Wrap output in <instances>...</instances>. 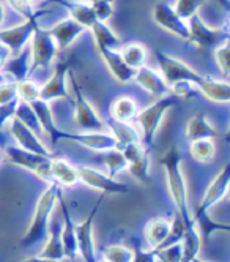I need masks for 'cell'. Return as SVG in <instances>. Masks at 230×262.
Wrapping results in <instances>:
<instances>
[{
  "label": "cell",
  "mask_w": 230,
  "mask_h": 262,
  "mask_svg": "<svg viewBox=\"0 0 230 262\" xmlns=\"http://www.w3.org/2000/svg\"><path fill=\"white\" fill-rule=\"evenodd\" d=\"M164 177L166 186L170 194L172 202L175 204L177 213L188 223L194 221L193 212L189 207V194H188V185L183 174V155L177 145H172L169 150L159 160Z\"/></svg>",
  "instance_id": "1"
},
{
  "label": "cell",
  "mask_w": 230,
  "mask_h": 262,
  "mask_svg": "<svg viewBox=\"0 0 230 262\" xmlns=\"http://www.w3.org/2000/svg\"><path fill=\"white\" fill-rule=\"evenodd\" d=\"M60 193L62 190L59 185L54 182L48 183L46 190L36 201L30 226L22 235L21 242H19V247L21 248H32L40 245V243H44L51 226V215L55 209V205L59 204Z\"/></svg>",
  "instance_id": "2"
},
{
  "label": "cell",
  "mask_w": 230,
  "mask_h": 262,
  "mask_svg": "<svg viewBox=\"0 0 230 262\" xmlns=\"http://www.w3.org/2000/svg\"><path fill=\"white\" fill-rule=\"evenodd\" d=\"M178 103H180V100L175 95L167 93V95H164L161 98H155V101L139 111L134 123L137 126L141 142L144 144L147 150H150L153 144H155L156 136L164 123L166 114L170 109H174Z\"/></svg>",
  "instance_id": "3"
},
{
  "label": "cell",
  "mask_w": 230,
  "mask_h": 262,
  "mask_svg": "<svg viewBox=\"0 0 230 262\" xmlns=\"http://www.w3.org/2000/svg\"><path fill=\"white\" fill-rule=\"evenodd\" d=\"M71 85L74 90V114H73V122L78 131H104L109 129L107 122L100 116V112L97 111L90 100L85 97V93L79 87L78 81L70 74Z\"/></svg>",
  "instance_id": "4"
},
{
  "label": "cell",
  "mask_w": 230,
  "mask_h": 262,
  "mask_svg": "<svg viewBox=\"0 0 230 262\" xmlns=\"http://www.w3.org/2000/svg\"><path fill=\"white\" fill-rule=\"evenodd\" d=\"M156 60H158V71L161 73V76L164 78L169 87L178 82H191L194 85H199L203 78V74H200L185 60L174 57L170 54H166L163 51H156Z\"/></svg>",
  "instance_id": "5"
},
{
  "label": "cell",
  "mask_w": 230,
  "mask_h": 262,
  "mask_svg": "<svg viewBox=\"0 0 230 262\" xmlns=\"http://www.w3.org/2000/svg\"><path fill=\"white\" fill-rule=\"evenodd\" d=\"M40 16L41 13L32 11L26 16V19L21 24L13 26L10 29H0V46L5 48L10 55L22 52L30 45L35 30L40 27L38 26Z\"/></svg>",
  "instance_id": "6"
},
{
  "label": "cell",
  "mask_w": 230,
  "mask_h": 262,
  "mask_svg": "<svg viewBox=\"0 0 230 262\" xmlns=\"http://www.w3.org/2000/svg\"><path fill=\"white\" fill-rule=\"evenodd\" d=\"M189 43H193L200 51H210L228 40V27H212L208 26L200 14H194L188 19Z\"/></svg>",
  "instance_id": "7"
},
{
  "label": "cell",
  "mask_w": 230,
  "mask_h": 262,
  "mask_svg": "<svg viewBox=\"0 0 230 262\" xmlns=\"http://www.w3.org/2000/svg\"><path fill=\"white\" fill-rule=\"evenodd\" d=\"M29 49H30V74L36 70L51 67L60 51L55 40L52 38L49 29H43V27H38L35 30Z\"/></svg>",
  "instance_id": "8"
},
{
  "label": "cell",
  "mask_w": 230,
  "mask_h": 262,
  "mask_svg": "<svg viewBox=\"0 0 230 262\" xmlns=\"http://www.w3.org/2000/svg\"><path fill=\"white\" fill-rule=\"evenodd\" d=\"M4 157H7L10 163L22 167L26 171H30L40 180H44L46 183H52L51 158L30 154L27 150H22V148L17 145H8L4 150Z\"/></svg>",
  "instance_id": "9"
},
{
  "label": "cell",
  "mask_w": 230,
  "mask_h": 262,
  "mask_svg": "<svg viewBox=\"0 0 230 262\" xmlns=\"http://www.w3.org/2000/svg\"><path fill=\"white\" fill-rule=\"evenodd\" d=\"M228 183H230V167H228V164H224L222 169L213 177V180L210 182L206 190L203 191V196L199 201L197 207L193 213L194 220H199V218L208 215L210 210H212L216 204H219L227 196Z\"/></svg>",
  "instance_id": "10"
},
{
  "label": "cell",
  "mask_w": 230,
  "mask_h": 262,
  "mask_svg": "<svg viewBox=\"0 0 230 262\" xmlns=\"http://www.w3.org/2000/svg\"><path fill=\"white\" fill-rule=\"evenodd\" d=\"M104 196L98 199L95 207L90 210V213L82 220L81 223H74V234H76V243H78V254L82 262H97V254H95V238H93V229H95V218L101 207Z\"/></svg>",
  "instance_id": "11"
},
{
  "label": "cell",
  "mask_w": 230,
  "mask_h": 262,
  "mask_svg": "<svg viewBox=\"0 0 230 262\" xmlns=\"http://www.w3.org/2000/svg\"><path fill=\"white\" fill-rule=\"evenodd\" d=\"M79 183L87 185L88 188L100 191L103 196L106 194H125L129 191L128 185L110 177L107 172L95 169L90 166H78Z\"/></svg>",
  "instance_id": "12"
},
{
  "label": "cell",
  "mask_w": 230,
  "mask_h": 262,
  "mask_svg": "<svg viewBox=\"0 0 230 262\" xmlns=\"http://www.w3.org/2000/svg\"><path fill=\"white\" fill-rule=\"evenodd\" d=\"M7 126L10 129L11 138L16 141V145L21 147L22 150H27L30 154H35V155L48 157V158L54 157V154L51 152V148L43 142V139L40 136H38V133H35L32 128H29L26 123H22L19 119L13 117L8 122Z\"/></svg>",
  "instance_id": "13"
},
{
  "label": "cell",
  "mask_w": 230,
  "mask_h": 262,
  "mask_svg": "<svg viewBox=\"0 0 230 262\" xmlns=\"http://www.w3.org/2000/svg\"><path fill=\"white\" fill-rule=\"evenodd\" d=\"M151 17H153V23L159 26L163 30L169 32L170 35L177 36V38H180L183 41H189L188 21L180 17L170 4L158 2L151 10Z\"/></svg>",
  "instance_id": "14"
},
{
  "label": "cell",
  "mask_w": 230,
  "mask_h": 262,
  "mask_svg": "<svg viewBox=\"0 0 230 262\" xmlns=\"http://www.w3.org/2000/svg\"><path fill=\"white\" fill-rule=\"evenodd\" d=\"M71 73V63L70 62H59L55 63L54 73L51 74V78L41 85L40 89V98L52 103L68 98V76Z\"/></svg>",
  "instance_id": "15"
},
{
  "label": "cell",
  "mask_w": 230,
  "mask_h": 262,
  "mask_svg": "<svg viewBox=\"0 0 230 262\" xmlns=\"http://www.w3.org/2000/svg\"><path fill=\"white\" fill-rule=\"evenodd\" d=\"M68 141H73L85 147L87 150L95 154H103L112 148H117L119 142L109 129L104 131H76L68 135Z\"/></svg>",
  "instance_id": "16"
},
{
  "label": "cell",
  "mask_w": 230,
  "mask_h": 262,
  "mask_svg": "<svg viewBox=\"0 0 230 262\" xmlns=\"http://www.w3.org/2000/svg\"><path fill=\"white\" fill-rule=\"evenodd\" d=\"M30 107L35 112L38 125H40V128H41V133H44L52 144H57V142H60L63 139L68 141L70 133H68V131H63L62 128H59V125H57L54 111L51 107V103L40 98V100L30 103Z\"/></svg>",
  "instance_id": "17"
},
{
  "label": "cell",
  "mask_w": 230,
  "mask_h": 262,
  "mask_svg": "<svg viewBox=\"0 0 230 262\" xmlns=\"http://www.w3.org/2000/svg\"><path fill=\"white\" fill-rule=\"evenodd\" d=\"M132 81L136 82L142 90H145L148 95L155 97V98H161L169 93V85L166 84L164 78L161 76V73L150 65H144L139 70L134 71Z\"/></svg>",
  "instance_id": "18"
},
{
  "label": "cell",
  "mask_w": 230,
  "mask_h": 262,
  "mask_svg": "<svg viewBox=\"0 0 230 262\" xmlns=\"http://www.w3.org/2000/svg\"><path fill=\"white\" fill-rule=\"evenodd\" d=\"M97 52L101 57L103 63L112 74V78L119 84H129L134 78V70L129 68L119 52V49H109V48H97Z\"/></svg>",
  "instance_id": "19"
},
{
  "label": "cell",
  "mask_w": 230,
  "mask_h": 262,
  "mask_svg": "<svg viewBox=\"0 0 230 262\" xmlns=\"http://www.w3.org/2000/svg\"><path fill=\"white\" fill-rule=\"evenodd\" d=\"M85 30L87 29L84 26H81L78 21H74L70 16L63 17L62 21H59L54 27L49 29L52 38L55 40V43L60 51L74 45L76 41H78V38H81V36L85 33Z\"/></svg>",
  "instance_id": "20"
},
{
  "label": "cell",
  "mask_w": 230,
  "mask_h": 262,
  "mask_svg": "<svg viewBox=\"0 0 230 262\" xmlns=\"http://www.w3.org/2000/svg\"><path fill=\"white\" fill-rule=\"evenodd\" d=\"M199 93L215 104H228L230 101V84L228 79H216L213 76H206L203 74V78L200 84L197 85Z\"/></svg>",
  "instance_id": "21"
},
{
  "label": "cell",
  "mask_w": 230,
  "mask_h": 262,
  "mask_svg": "<svg viewBox=\"0 0 230 262\" xmlns=\"http://www.w3.org/2000/svg\"><path fill=\"white\" fill-rule=\"evenodd\" d=\"M51 177L52 182L63 188H73L79 183L78 166L63 157L51 158Z\"/></svg>",
  "instance_id": "22"
},
{
  "label": "cell",
  "mask_w": 230,
  "mask_h": 262,
  "mask_svg": "<svg viewBox=\"0 0 230 262\" xmlns=\"http://www.w3.org/2000/svg\"><path fill=\"white\" fill-rule=\"evenodd\" d=\"M141 111L137 100L129 95L117 97L109 106V116L112 122L119 123H134Z\"/></svg>",
  "instance_id": "23"
},
{
  "label": "cell",
  "mask_w": 230,
  "mask_h": 262,
  "mask_svg": "<svg viewBox=\"0 0 230 262\" xmlns=\"http://www.w3.org/2000/svg\"><path fill=\"white\" fill-rule=\"evenodd\" d=\"M59 204L62 207V243H63V253H65V259L68 260H78L79 254H78V243H76V234H74V221L73 216L66 207V202L60 193L59 198Z\"/></svg>",
  "instance_id": "24"
},
{
  "label": "cell",
  "mask_w": 230,
  "mask_h": 262,
  "mask_svg": "<svg viewBox=\"0 0 230 262\" xmlns=\"http://www.w3.org/2000/svg\"><path fill=\"white\" fill-rule=\"evenodd\" d=\"M185 136L188 142L200 141V139H216L219 136L216 126L212 123L205 114H196L186 122Z\"/></svg>",
  "instance_id": "25"
},
{
  "label": "cell",
  "mask_w": 230,
  "mask_h": 262,
  "mask_svg": "<svg viewBox=\"0 0 230 262\" xmlns=\"http://www.w3.org/2000/svg\"><path fill=\"white\" fill-rule=\"evenodd\" d=\"M170 228L172 221L163 216H155L147 221L144 228V238L148 243L150 250H158L164 245L170 234Z\"/></svg>",
  "instance_id": "26"
},
{
  "label": "cell",
  "mask_w": 230,
  "mask_h": 262,
  "mask_svg": "<svg viewBox=\"0 0 230 262\" xmlns=\"http://www.w3.org/2000/svg\"><path fill=\"white\" fill-rule=\"evenodd\" d=\"M55 2L60 4L68 11L70 17H73L74 21H78L87 30H90V27L98 21L91 5L87 2H81V0H55Z\"/></svg>",
  "instance_id": "27"
},
{
  "label": "cell",
  "mask_w": 230,
  "mask_h": 262,
  "mask_svg": "<svg viewBox=\"0 0 230 262\" xmlns=\"http://www.w3.org/2000/svg\"><path fill=\"white\" fill-rule=\"evenodd\" d=\"M2 73H7L11 76L10 81L13 82H19L22 79H27L30 74V49L29 46L13 57L7 59V62L4 63Z\"/></svg>",
  "instance_id": "28"
},
{
  "label": "cell",
  "mask_w": 230,
  "mask_h": 262,
  "mask_svg": "<svg viewBox=\"0 0 230 262\" xmlns=\"http://www.w3.org/2000/svg\"><path fill=\"white\" fill-rule=\"evenodd\" d=\"M38 256L48 260H52V262H62L65 259L63 243H62V224L60 226H49V232L44 240V247L40 250Z\"/></svg>",
  "instance_id": "29"
},
{
  "label": "cell",
  "mask_w": 230,
  "mask_h": 262,
  "mask_svg": "<svg viewBox=\"0 0 230 262\" xmlns=\"http://www.w3.org/2000/svg\"><path fill=\"white\" fill-rule=\"evenodd\" d=\"M119 52L122 55L123 62L132 68L134 71L139 70L141 67L147 65L148 60V48L139 41H129V43H122L119 48Z\"/></svg>",
  "instance_id": "30"
},
{
  "label": "cell",
  "mask_w": 230,
  "mask_h": 262,
  "mask_svg": "<svg viewBox=\"0 0 230 262\" xmlns=\"http://www.w3.org/2000/svg\"><path fill=\"white\" fill-rule=\"evenodd\" d=\"M90 32L95 40V48H109V49H119L122 45L120 36L112 30L109 23L97 21L91 27Z\"/></svg>",
  "instance_id": "31"
},
{
  "label": "cell",
  "mask_w": 230,
  "mask_h": 262,
  "mask_svg": "<svg viewBox=\"0 0 230 262\" xmlns=\"http://www.w3.org/2000/svg\"><path fill=\"white\" fill-rule=\"evenodd\" d=\"M202 235L196 226V221L193 224H189L183 238H181V251H183V257L181 262H191L193 259L199 257L200 250H202Z\"/></svg>",
  "instance_id": "32"
},
{
  "label": "cell",
  "mask_w": 230,
  "mask_h": 262,
  "mask_svg": "<svg viewBox=\"0 0 230 262\" xmlns=\"http://www.w3.org/2000/svg\"><path fill=\"white\" fill-rule=\"evenodd\" d=\"M189 154L197 163L208 164L216 158V142L215 139H200L189 142Z\"/></svg>",
  "instance_id": "33"
},
{
  "label": "cell",
  "mask_w": 230,
  "mask_h": 262,
  "mask_svg": "<svg viewBox=\"0 0 230 262\" xmlns=\"http://www.w3.org/2000/svg\"><path fill=\"white\" fill-rule=\"evenodd\" d=\"M98 160L106 166L107 174L113 179H117V176L126 171V167H128V163L119 148H112V150L98 154Z\"/></svg>",
  "instance_id": "34"
},
{
  "label": "cell",
  "mask_w": 230,
  "mask_h": 262,
  "mask_svg": "<svg viewBox=\"0 0 230 262\" xmlns=\"http://www.w3.org/2000/svg\"><path fill=\"white\" fill-rule=\"evenodd\" d=\"M40 89L41 85L38 84L36 81L27 78L16 82V93H17V101H22V103H33L36 100H40Z\"/></svg>",
  "instance_id": "35"
},
{
  "label": "cell",
  "mask_w": 230,
  "mask_h": 262,
  "mask_svg": "<svg viewBox=\"0 0 230 262\" xmlns=\"http://www.w3.org/2000/svg\"><path fill=\"white\" fill-rule=\"evenodd\" d=\"M126 171L142 183H147L150 182V177H151V161H150V152H147L145 155H142L139 160L132 161L128 164Z\"/></svg>",
  "instance_id": "36"
},
{
  "label": "cell",
  "mask_w": 230,
  "mask_h": 262,
  "mask_svg": "<svg viewBox=\"0 0 230 262\" xmlns=\"http://www.w3.org/2000/svg\"><path fill=\"white\" fill-rule=\"evenodd\" d=\"M134 257V250L122 245V243H113V245H107L103 250V259L107 262H131Z\"/></svg>",
  "instance_id": "37"
},
{
  "label": "cell",
  "mask_w": 230,
  "mask_h": 262,
  "mask_svg": "<svg viewBox=\"0 0 230 262\" xmlns=\"http://www.w3.org/2000/svg\"><path fill=\"white\" fill-rule=\"evenodd\" d=\"M213 57H215V63H216L219 73L222 74V78L228 79V74H230V43H228V40L213 49Z\"/></svg>",
  "instance_id": "38"
},
{
  "label": "cell",
  "mask_w": 230,
  "mask_h": 262,
  "mask_svg": "<svg viewBox=\"0 0 230 262\" xmlns=\"http://www.w3.org/2000/svg\"><path fill=\"white\" fill-rule=\"evenodd\" d=\"M181 240L155 250V262H181Z\"/></svg>",
  "instance_id": "39"
},
{
  "label": "cell",
  "mask_w": 230,
  "mask_h": 262,
  "mask_svg": "<svg viewBox=\"0 0 230 262\" xmlns=\"http://www.w3.org/2000/svg\"><path fill=\"white\" fill-rule=\"evenodd\" d=\"M205 2L206 0H175V4L172 7H174V10L177 11V14L180 17L188 21L189 17H193L194 14H199L202 5Z\"/></svg>",
  "instance_id": "40"
},
{
  "label": "cell",
  "mask_w": 230,
  "mask_h": 262,
  "mask_svg": "<svg viewBox=\"0 0 230 262\" xmlns=\"http://www.w3.org/2000/svg\"><path fill=\"white\" fill-rule=\"evenodd\" d=\"M119 150L123 154V157H125V160H126L128 164L132 163V161H136V160H139V158H141L142 155H145L147 152H150V150H147V148L144 147V144H142L141 141H131V142H126V144H123V145L119 147Z\"/></svg>",
  "instance_id": "41"
},
{
  "label": "cell",
  "mask_w": 230,
  "mask_h": 262,
  "mask_svg": "<svg viewBox=\"0 0 230 262\" xmlns=\"http://www.w3.org/2000/svg\"><path fill=\"white\" fill-rule=\"evenodd\" d=\"M90 5H91L98 21H101V23L110 21V17L113 16V11H115L113 0H98V2H93Z\"/></svg>",
  "instance_id": "42"
},
{
  "label": "cell",
  "mask_w": 230,
  "mask_h": 262,
  "mask_svg": "<svg viewBox=\"0 0 230 262\" xmlns=\"http://www.w3.org/2000/svg\"><path fill=\"white\" fill-rule=\"evenodd\" d=\"M8 2L17 13L27 16L29 13L33 11V7L40 2V0H8Z\"/></svg>",
  "instance_id": "43"
},
{
  "label": "cell",
  "mask_w": 230,
  "mask_h": 262,
  "mask_svg": "<svg viewBox=\"0 0 230 262\" xmlns=\"http://www.w3.org/2000/svg\"><path fill=\"white\" fill-rule=\"evenodd\" d=\"M134 250V257L131 262H155V250H144L141 245H136Z\"/></svg>",
  "instance_id": "44"
},
{
  "label": "cell",
  "mask_w": 230,
  "mask_h": 262,
  "mask_svg": "<svg viewBox=\"0 0 230 262\" xmlns=\"http://www.w3.org/2000/svg\"><path fill=\"white\" fill-rule=\"evenodd\" d=\"M16 106H17V101L10 103V104H0V128L8 125V122L14 117Z\"/></svg>",
  "instance_id": "45"
},
{
  "label": "cell",
  "mask_w": 230,
  "mask_h": 262,
  "mask_svg": "<svg viewBox=\"0 0 230 262\" xmlns=\"http://www.w3.org/2000/svg\"><path fill=\"white\" fill-rule=\"evenodd\" d=\"M5 19H7V10H5V5L0 2V29H4Z\"/></svg>",
  "instance_id": "46"
},
{
  "label": "cell",
  "mask_w": 230,
  "mask_h": 262,
  "mask_svg": "<svg viewBox=\"0 0 230 262\" xmlns=\"http://www.w3.org/2000/svg\"><path fill=\"white\" fill-rule=\"evenodd\" d=\"M22 262H52V260H48V259H43V257H40V256H33V257H29V259H26V260H22Z\"/></svg>",
  "instance_id": "47"
},
{
  "label": "cell",
  "mask_w": 230,
  "mask_h": 262,
  "mask_svg": "<svg viewBox=\"0 0 230 262\" xmlns=\"http://www.w3.org/2000/svg\"><path fill=\"white\" fill-rule=\"evenodd\" d=\"M191 262H206V260H203V259H200V256L199 257H196V259H193Z\"/></svg>",
  "instance_id": "48"
},
{
  "label": "cell",
  "mask_w": 230,
  "mask_h": 262,
  "mask_svg": "<svg viewBox=\"0 0 230 262\" xmlns=\"http://www.w3.org/2000/svg\"><path fill=\"white\" fill-rule=\"evenodd\" d=\"M2 161H4V150L0 148V164H2Z\"/></svg>",
  "instance_id": "49"
},
{
  "label": "cell",
  "mask_w": 230,
  "mask_h": 262,
  "mask_svg": "<svg viewBox=\"0 0 230 262\" xmlns=\"http://www.w3.org/2000/svg\"><path fill=\"white\" fill-rule=\"evenodd\" d=\"M81 2H87V4H93V2H98V0H81Z\"/></svg>",
  "instance_id": "50"
},
{
  "label": "cell",
  "mask_w": 230,
  "mask_h": 262,
  "mask_svg": "<svg viewBox=\"0 0 230 262\" xmlns=\"http://www.w3.org/2000/svg\"><path fill=\"white\" fill-rule=\"evenodd\" d=\"M97 262H107V260H104V259H101V260H97Z\"/></svg>",
  "instance_id": "51"
},
{
  "label": "cell",
  "mask_w": 230,
  "mask_h": 262,
  "mask_svg": "<svg viewBox=\"0 0 230 262\" xmlns=\"http://www.w3.org/2000/svg\"><path fill=\"white\" fill-rule=\"evenodd\" d=\"M73 262H79V259H78V260H73Z\"/></svg>",
  "instance_id": "52"
}]
</instances>
